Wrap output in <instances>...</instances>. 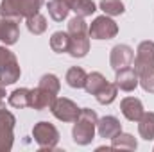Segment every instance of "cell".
<instances>
[{
    "instance_id": "2e32d148",
    "label": "cell",
    "mask_w": 154,
    "mask_h": 152,
    "mask_svg": "<svg viewBox=\"0 0 154 152\" xmlns=\"http://www.w3.org/2000/svg\"><path fill=\"white\" fill-rule=\"evenodd\" d=\"M7 100H9V106H13V108H18V109L29 108L31 106V90L29 88H18L9 95Z\"/></svg>"
},
{
    "instance_id": "83f0119b",
    "label": "cell",
    "mask_w": 154,
    "mask_h": 152,
    "mask_svg": "<svg viewBox=\"0 0 154 152\" xmlns=\"http://www.w3.org/2000/svg\"><path fill=\"white\" fill-rule=\"evenodd\" d=\"M41 88H45V90H48V91H52V93H59V88H61V82H59V79L54 75V74H45V75L39 79V84Z\"/></svg>"
},
{
    "instance_id": "484cf974",
    "label": "cell",
    "mask_w": 154,
    "mask_h": 152,
    "mask_svg": "<svg viewBox=\"0 0 154 152\" xmlns=\"http://www.w3.org/2000/svg\"><path fill=\"white\" fill-rule=\"evenodd\" d=\"M0 14H2L4 18L22 20L20 11H18V0H2V2H0Z\"/></svg>"
},
{
    "instance_id": "4316f807",
    "label": "cell",
    "mask_w": 154,
    "mask_h": 152,
    "mask_svg": "<svg viewBox=\"0 0 154 152\" xmlns=\"http://www.w3.org/2000/svg\"><path fill=\"white\" fill-rule=\"evenodd\" d=\"M99 5L104 11V14H108V16H118V14H122L125 11L122 0H100Z\"/></svg>"
},
{
    "instance_id": "3957f363",
    "label": "cell",
    "mask_w": 154,
    "mask_h": 152,
    "mask_svg": "<svg viewBox=\"0 0 154 152\" xmlns=\"http://www.w3.org/2000/svg\"><path fill=\"white\" fill-rule=\"evenodd\" d=\"M32 138L41 150H54L59 143V132L48 122H38L32 127Z\"/></svg>"
},
{
    "instance_id": "d6986e66",
    "label": "cell",
    "mask_w": 154,
    "mask_h": 152,
    "mask_svg": "<svg viewBox=\"0 0 154 152\" xmlns=\"http://www.w3.org/2000/svg\"><path fill=\"white\" fill-rule=\"evenodd\" d=\"M47 9H48V14L52 16V20H56V22H63L70 13V7L65 0H50L47 4Z\"/></svg>"
},
{
    "instance_id": "30bf717a",
    "label": "cell",
    "mask_w": 154,
    "mask_h": 152,
    "mask_svg": "<svg viewBox=\"0 0 154 152\" xmlns=\"http://www.w3.org/2000/svg\"><path fill=\"white\" fill-rule=\"evenodd\" d=\"M54 102H56V93H52L41 86L31 90V106L29 108H32L36 111H43V109H50Z\"/></svg>"
},
{
    "instance_id": "7c38bea8",
    "label": "cell",
    "mask_w": 154,
    "mask_h": 152,
    "mask_svg": "<svg viewBox=\"0 0 154 152\" xmlns=\"http://www.w3.org/2000/svg\"><path fill=\"white\" fill-rule=\"evenodd\" d=\"M120 111H122V114H124L129 122H138V120L142 118V114L145 113L142 100L136 99V97H125V99L120 102Z\"/></svg>"
},
{
    "instance_id": "4dcf8cb0",
    "label": "cell",
    "mask_w": 154,
    "mask_h": 152,
    "mask_svg": "<svg viewBox=\"0 0 154 152\" xmlns=\"http://www.w3.org/2000/svg\"><path fill=\"white\" fill-rule=\"evenodd\" d=\"M0 20H2V18H0Z\"/></svg>"
},
{
    "instance_id": "277c9868",
    "label": "cell",
    "mask_w": 154,
    "mask_h": 152,
    "mask_svg": "<svg viewBox=\"0 0 154 152\" xmlns=\"http://www.w3.org/2000/svg\"><path fill=\"white\" fill-rule=\"evenodd\" d=\"M116 34H118V25L108 14L97 16L91 22V25L88 27V36L91 39H111L115 38Z\"/></svg>"
},
{
    "instance_id": "52a82bcc",
    "label": "cell",
    "mask_w": 154,
    "mask_h": 152,
    "mask_svg": "<svg viewBox=\"0 0 154 152\" xmlns=\"http://www.w3.org/2000/svg\"><path fill=\"white\" fill-rule=\"evenodd\" d=\"M134 61V70L136 74H142L147 68L154 66V41H142L136 48V57Z\"/></svg>"
},
{
    "instance_id": "5b68a950",
    "label": "cell",
    "mask_w": 154,
    "mask_h": 152,
    "mask_svg": "<svg viewBox=\"0 0 154 152\" xmlns=\"http://www.w3.org/2000/svg\"><path fill=\"white\" fill-rule=\"evenodd\" d=\"M16 118L13 113H9L7 109L0 108V152H9L13 149V141H14V129Z\"/></svg>"
},
{
    "instance_id": "9c48e42d",
    "label": "cell",
    "mask_w": 154,
    "mask_h": 152,
    "mask_svg": "<svg viewBox=\"0 0 154 152\" xmlns=\"http://www.w3.org/2000/svg\"><path fill=\"white\" fill-rule=\"evenodd\" d=\"M68 34H70L68 54L72 57H84L90 52V36H88V31H77V32H68Z\"/></svg>"
},
{
    "instance_id": "9a60e30c",
    "label": "cell",
    "mask_w": 154,
    "mask_h": 152,
    "mask_svg": "<svg viewBox=\"0 0 154 152\" xmlns=\"http://www.w3.org/2000/svg\"><path fill=\"white\" fill-rule=\"evenodd\" d=\"M138 143H136V138L133 134H127V132H118L115 138H111V149L113 150H136Z\"/></svg>"
},
{
    "instance_id": "7402d4cb",
    "label": "cell",
    "mask_w": 154,
    "mask_h": 152,
    "mask_svg": "<svg viewBox=\"0 0 154 152\" xmlns=\"http://www.w3.org/2000/svg\"><path fill=\"white\" fill-rule=\"evenodd\" d=\"M106 77L102 75L100 72H91L90 75L86 77V84H84V90L90 93V95H97L104 86H106Z\"/></svg>"
},
{
    "instance_id": "ac0fdd59",
    "label": "cell",
    "mask_w": 154,
    "mask_h": 152,
    "mask_svg": "<svg viewBox=\"0 0 154 152\" xmlns=\"http://www.w3.org/2000/svg\"><path fill=\"white\" fill-rule=\"evenodd\" d=\"M138 132L147 141L154 140V113L149 111L142 114V118L138 120Z\"/></svg>"
},
{
    "instance_id": "f1b7e54d",
    "label": "cell",
    "mask_w": 154,
    "mask_h": 152,
    "mask_svg": "<svg viewBox=\"0 0 154 152\" xmlns=\"http://www.w3.org/2000/svg\"><path fill=\"white\" fill-rule=\"evenodd\" d=\"M138 81H140V86L147 93H154V66L143 70L142 74H138Z\"/></svg>"
},
{
    "instance_id": "d4e9b609",
    "label": "cell",
    "mask_w": 154,
    "mask_h": 152,
    "mask_svg": "<svg viewBox=\"0 0 154 152\" xmlns=\"http://www.w3.org/2000/svg\"><path fill=\"white\" fill-rule=\"evenodd\" d=\"M25 23H27L29 32H32L34 36H39V34H43V32L47 31V20H45V16L39 14V13L34 14V16L25 18Z\"/></svg>"
},
{
    "instance_id": "7a4b0ae2",
    "label": "cell",
    "mask_w": 154,
    "mask_h": 152,
    "mask_svg": "<svg viewBox=\"0 0 154 152\" xmlns=\"http://www.w3.org/2000/svg\"><path fill=\"white\" fill-rule=\"evenodd\" d=\"M20 65L16 61V56L5 48V47H0V81L9 86V84H14L18 79H20Z\"/></svg>"
},
{
    "instance_id": "8992f818",
    "label": "cell",
    "mask_w": 154,
    "mask_h": 152,
    "mask_svg": "<svg viewBox=\"0 0 154 152\" xmlns=\"http://www.w3.org/2000/svg\"><path fill=\"white\" fill-rule=\"evenodd\" d=\"M52 114L61 120V122H75L79 113H81V108H77V104L70 99H56V102L52 104Z\"/></svg>"
},
{
    "instance_id": "f546056e",
    "label": "cell",
    "mask_w": 154,
    "mask_h": 152,
    "mask_svg": "<svg viewBox=\"0 0 154 152\" xmlns=\"http://www.w3.org/2000/svg\"><path fill=\"white\" fill-rule=\"evenodd\" d=\"M5 84L0 81V108L4 106V100H5V88H4Z\"/></svg>"
},
{
    "instance_id": "cb8c5ba5",
    "label": "cell",
    "mask_w": 154,
    "mask_h": 152,
    "mask_svg": "<svg viewBox=\"0 0 154 152\" xmlns=\"http://www.w3.org/2000/svg\"><path fill=\"white\" fill-rule=\"evenodd\" d=\"M116 91H118V86H116V84H113V82H106V86L95 95V99H97L99 104L108 106V104H111V102L116 99Z\"/></svg>"
},
{
    "instance_id": "4fadbf2b",
    "label": "cell",
    "mask_w": 154,
    "mask_h": 152,
    "mask_svg": "<svg viewBox=\"0 0 154 152\" xmlns=\"http://www.w3.org/2000/svg\"><path fill=\"white\" fill-rule=\"evenodd\" d=\"M20 38V27L18 20L13 18H2L0 20V41L5 45H14Z\"/></svg>"
},
{
    "instance_id": "5bb4252c",
    "label": "cell",
    "mask_w": 154,
    "mask_h": 152,
    "mask_svg": "<svg viewBox=\"0 0 154 152\" xmlns=\"http://www.w3.org/2000/svg\"><path fill=\"white\" fill-rule=\"evenodd\" d=\"M97 131H99L100 138L111 140V138H115L116 134L122 131V123L118 122V118H115V116H104V118H99Z\"/></svg>"
},
{
    "instance_id": "6da1fadb",
    "label": "cell",
    "mask_w": 154,
    "mask_h": 152,
    "mask_svg": "<svg viewBox=\"0 0 154 152\" xmlns=\"http://www.w3.org/2000/svg\"><path fill=\"white\" fill-rule=\"evenodd\" d=\"M97 122H99V116L93 109H88V108L81 109L77 120L74 122V129H72V138L77 145H90L93 141Z\"/></svg>"
},
{
    "instance_id": "e0dca14e",
    "label": "cell",
    "mask_w": 154,
    "mask_h": 152,
    "mask_svg": "<svg viewBox=\"0 0 154 152\" xmlns=\"http://www.w3.org/2000/svg\"><path fill=\"white\" fill-rule=\"evenodd\" d=\"M65 2L68 4L70 11H74L77 16H82V18H86L97 11L93 0H65Z\"/></svg>"
},
{
    "instance_id": "44dd1931",
    "label": "cell",
    "mask_w": 154,
    "mask_h": 152,
    "mask_svg": "<svg viewBox=\"0 0 154 152\" xmlns=\"http://www.w3.org/2000/svg\"><path fill=\"white\" fill-rule=\"evenodd\" d=\"M86 77H88V74H86L81 66H72V68L66 72V84H68L70 88L81 90V88H84V84H86Z\"/></svg>"
},
{
    "instance_id": "603a6c76",
    "label": "cell",
    "mask_w": 154,
    "mask_h": 152,
    "mask_svg": "<svg viewBox=\"0 0 154 152\" xmlns=\"http://www.w3.org/2000/svg\"><path fill=\"white\" fill-rule=\"evenodd\" d=\"M45 0H18V11L22 18H29L38 14Z\"/></svg>"
},
{
    "instance_id": "8fae6325",
    "label": "cell",
    "mask_w": 154,
    "mask_h": 152,
    "mask_svg": "<svg viewBox=\"0 0 154 152\" xmlns=\"http://www.w3.org/2000/svg\"><path fill=\"white\" fill-rule=\"evenodd\" d=\"M115 84L122 90V91H133V90L140 84L136 70H134V68H131V66H125V68L116 70Z\"/></svg>"
},
{
    "instance_id": "ffe728a7",
    "label": "cell",
    "mask_w": 154,
    "mask_h": 152,
    "mask_svg": "<svg viewBox=\"0 0 154 152\" xmlns=\"http://www.w3.org/2000/svg\"><path fill=\"white\" fill-rule=\"evenodd\" d=\"M50 48L56 54L68 52V48H70V34L68 32H63V31L54 32L52 38H50Z\"/></svg>"
},
{
    "instance_id": "ba28073f",
    "label": "cell",
    "mask_w": 154,
    "mask_h": 152,
    "mask_svg": "<svg viewBox=\"0 0 154 152\" xmlns=\"http://www.w3.org/2000/svg\"><path fill=\"white\" fill-rule=\"evenodd\" d=\"M133 59H134V52L129 45H115L111 48V54H109V65L113 70H120V68H125V66H131L133 65Z\"/></svg>"
}]
</instances>
